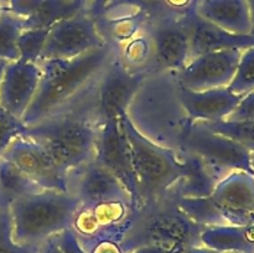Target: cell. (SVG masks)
<instances>
[{"instance_id": "6da1fadb", "label": "cell", "mask_w": 254, "mask_h": 253, "mask_svg": "<svg viewBox=\"0 0 254 253\" xmlns=\"http://www.w3.org/2000/svg\"><path fill=\"white\" fill-rule=\"evenodd\" d=\"M126 113L141 135L178 154L193 123L181 103L176 71L148 74Z\"/></svg>"}, {"instance_id": "7a4b0ae2", "label": "cell", "mask_w": 254, "mask_h": 253, "mask_svg": "<svg viewBox=\"0 0 254 253\" xmlns=\"http://www.w3.org/2000/svg\"><path fill=\"white\" fill-rule=\"evenodd\" d=\"M116 51L117 45L107 42L72 59L40 61L41 79L21 118L25 126H32L71 103L92 83Z\"/></svg>"}, {"instance_id": "3957f363", "label": "cell", "mask_w": 254, "mask_h": 253, "mask_svg": "<svg viewBox=\"0 0 254 253\" xmlns=\"http://www.w3.org/2000/svg\"><path fill=\"white\" fill-rule=\"evenodd\" d=\"M176 185V184H175ZM203 226L193 222L179 206V193L174 186L166 195L143 203L133 211L130 225L121 241L126 253L143 246H161L174 253H183L201 245Z\"/></svg>"}, {"instance_id": "277c9868", "label": "cell", "mask_w": 254, "mask_h": 253, "mask_svg": "<svg viewBox=\"0 0 254 253\" xmlns=\"http://www.w3.org/2000/svg\"><path fill=\"white\" fill-rule=\"evenodd\" d=\"M99 126L72 101L42 121L29 126L22 136L49 149L67 170L92 160Z\"/></svg>"}, {"instance_id": "5b68a950", "label": "cell", "mask_w": 254, "mask_h": 253, "mask_svg": "<svg viewBox=\"0 0 254 253\" xmlns=\"http://www.w3.org/2000/svg\"><path fill=\"white\" fill-rule=\"evenodd\" d=\"M79 201L69 192L42 190L10 206L12 240L20 245H44L72 228Z\"/></svg>"}, {"instance_id": "8992f818", "label": "cell", "mask_w": 254, "mask_h": 253, "mask_svg": "<svg viewBox=\"0 0 254 253\" xmlns=\"http://www.w3.org/2000/svg\"><path fill=\"white\" fill-rule=\"evenodd\" d=\"M119 124L130 151L141 205L166 195L181 178L178 153L141 135L126 112L119 116Z\"/></svg>"}, {"instance_id": "52a82bcc", "label": "cell", "mask_w": 254, "mask_h": 253, "mask_svg": "<svg viewBox=\"0 0 254 253\" xmlns=\"http://www.w3.org/2000/svg\"><path fill=\"white\" fill-rule=\"evenodd\" d=\"M146 76L144 72L130 71L122 61L117 47L108 63L73 102L94 124L101 126L127 112L131 98Z\"/></svg>"}, {"instance_id": "ba28073f", "label": "cell", "mask_w": 254, "mask_h": 253, "mask_svg": "<svg viewBox=\"0 0 254 253\" xmlns=\"http://www.w3.org/2000/svg\"><path fill=\"white\" fill-rule=\"evenodd\" d=\"M184 149L197 154L220 181L233 171H247L254 175L251 165L252 153L233 139L210 130L201 122L192 123Z\"/></svg>"}, {"instance_id": "9c48e42d", "label": "cell", "mask_w": 254, "mask_h": 253, "mask_svg": "<svg viewBox=\"0 0 254 253\" xmlns=\"http://www.w3.org/2000/svg\"><path fill=\"white\" fill-rule=\"evenodd\" d=\"M184 12L146 20L141 26L153 47L155 72L179 71L190 60V39Z\"/></svg>"}, {"instance_id": "30bf717a", "label": "cell", "mask_w": 254, "mask_h": 253, "mask_svg": "<svg viewBox=\"0 0 254 253\" xmlns=\"http://www.w3.org/2000/svg\"><path fill=\"white\" fill-rule=\"evenodd\" d=\"M106 44L96 20L86 11L79 12L50 27L40 61L72 59Z\"/></svg>"}, {"instance_id": "8fae6325", "label": "cell", "mask_w": 254, "mask_h": 253, "mask_svg": "<svg viewBox=\"0 0 254 253\" xmlns=\"http://www.w3.org/2000/svg\"><path fill=\"white\" fill-rule=\"evenodd\" d=\"M0 155L6 158L44 190L68 192V171L46 146L26 136L14 139Z\"/></svg>"}, {"instance_id": "7c38bea8", "label": "cell", "mask_w": 254, "mask_h": 253, "mask_svg": "<svg viewBox=\"0 0 254 253\" xmlns=\"http://www.w3.org/2000/svg\"><path fill=\"white\" fill-rule=\"evenodd\" d=\"M67 191L79 201L81 207L112 202L131 206L130 195L123 184L94 159L68 171Z\"/></svg>"}, {"instance_id": "4fadbf2b", "label": "cell", "mask_w": 254, "mask_h": 253, "mask_svg": "<svg viewBox=\"0 0 254 253\" xmlns=\"http://www.w3.org/2000/svg\"><path fill=\"white\" fill-rule=\"evenodd\" d=\"M93 159L123 184L130 195L133 211L138 210L141 206L138 181L119 118L106 122L99 126Z\"/></svg>"}, {"instance_id": "5bb4252c", "label": "cell", "mask_w": 254, "mask_h": 253, "mask_svg": "<svg viewBox=\"0 0 254 253\" xmlns=\"http://www.w3.org/2000/svg\"><path fill=\"white\" fill-rule=\"evenodd\" d=\"M241 52L242 50L230 49L193 57L176 71L179 83L190 91L228 87L237 69Z\"/></svg>"}, {"instance_id": "9a60e30c", "label": "cell", "mask_w": 254, "mask_h": 253, "mask_svg": "<svg viewBox=\"0 0 254 253\" xmlns=\"http://www.w3.org/2000/svg\"><path fill=\"white\" fill-rule=\"evenodd\" d=\"M226 225H254V175L233 171L216 185L210 196Z\"/></svg>"}, {"instance_id": "2e32d148", "label": "cell", "mask_w": 254, "mask_h": 253, "mask_svg": "<svg viewBox=\"0 0 254 253\" xmlns=\"http://www.w3.org/2000/svg\"><path fill=\"white\" fill-rule=\"evenodd\" d=\"M41 79L39 63L21 60L6 62L0 78V107L22 118Z\"/></svg>"}, {"instance_id": "e0dca14e", "label": "cell", "mask_w": 254, "mask_h": 253, "mask_svg": "<svg viewBox=\"0 0 254 253\" xmlns=\"http://www.w3.org/2000/svg\"><path fill=\"white\" fill-rule=\"evenodd\" d=\"M190 39V60L207 52L221 50H245L254 46V35H240L226 31L222 27L201 17L192 4L184 12ZM189 60V61H190Z\"/></svg>"}, {"instance_id": "ac0fdd59", "label": "cell", "mask_w": 254, "mask_h": 253, "mask_svg": "<svg viewBox=\"0 0 254 253\" xmlns=\"http://www.w3.org/2000/svg\"><path fill=\"white\" fill-rule=\"evenodd\" d=\"M180 99L193 122H217L230 117L242 96L233 93L228 87L190 91L180 86Z\"/></svg>"}, {"instance_id": "d6986e66", "label": "cell", "mask_w": 254, "mask_h": 253, "mask_svg": "<svg viewBox=\"0 0 254 253\" xmlns=\"http://www.w3.org/2000/svg\"><path fill=\"white\" fill-rule=\"evenodd\" d=\"M191 4L201 17L226 31L240 35L252 32L247 0H196Z\"/></svg>"}, {"instance_id": "ffe728a7", "label": "cell", "mask_w": 254, "mask_h": 253, "mask_svg": "<svg viewBox=\"0 0 254 253\" xmlns=\"http://www.w3.org/2000/svg\"><path fill=\"white\" fill-rule=\"evenodd\" d=\"M181 163V178L175 188L180 197L200 198L212 195L220 183L207 164L192 151L184 149L178 154Z\"/></svg>"}, {"instance_id": "44dd1931", "label": "cell", "mask_w": 254, "mask_h": 253, "mask_svg": "<svg viewBox=\"0 0 254 253\" xmlns=\"http://www.w3.org/2000/svg\"><path fill=\"white\" fill-rule=\"evenodd\" d=\"M200 240L202 246L221 253H254V225L206 226Z\"/></svg>"}, {"instance_id": "7402d4cb", "label": "cell", "mask_w": 254, "mask_h": 253, "mask_svg": "<svg viewBox=\"0 0 254 253\" xmlns=\"http://www.w3.org/2000/svg\"><path fill=\"white\" fill-rule=\"evenodd\" d=\"M15 164L0 155V212L9 211L15 201L42 191Z\"/></svg>"}, {"instance_id": "603a6c76", "label": "cell", "mask_w": 254, "mask_h": 253, "mask_svg": "<svg viewBox=\"0 0 254 253\" xmlns=\"http://www.w3.org/2000/svg\"><path fill=\"white\" fill-rule=\"evenodd\" d=\"M179 12L171 9L168 0H116L104 15L96 21L136 19L144 22L163 15Z\"/></svg>"}, {"instance_id": "cb8c5ba5", "label": "cell", "mask_w": 254, "mask_h": 253, "mask_svg": "<svg viewBox=\"0 0 254 253\" xmlns=\"http://www.w3.org/2000/svg\"><path fill=\"white\" fill-rule=\"evenodd\" d=\"M122 61L133 72H144L146 74L154 73L153 47L148 35L139 30L130 39L117 45Z\"/></svg>"}, {"instance_id": "d4e9b609", "label": "cell", "mask_w": 254, "mask_h": 253, "mask_svg": "<svg viewBox=\"0 0 254 253\" xmlns=\"http://www.w3.org/2000/svg\"><path fill=\"white\" fill-rule=\"evenodd\" d=\"M24 30V19L7 10L0 12V60L16 61L19 60L17 40Z\"/></svg>"}, {"instance_id": "484cf974", "label": "cell", "mask_w": 254, "mask_h": 253, "mask_svg": "<svg viewBox=\"0 0 254 253\" xmlns=\"http://www.w3.org/2000/svg\"><path fill=\"white\" fill-rule=\"evenodd\" d=\"M179 206L181 210L198 225L203 226H223L226 225L223 218L211 202L208 197L189 198L179 196Z\"/></svg>"}, {"instance_id": "4316f807", "label": "cell", "mask_w": 254, "mask_h": 253, "mask_svg": "<svg viewBox=\"0 0 254 253\" xmlns=\"http://www.w3.org/2000/svg\"><path fill=\"white\" fill-rule=\"evenodd\" d=\"M201 123L215 133L233 139L254 154V122L217 121L201 122Z\"/></svg>"}, {"instance_id": "83f0119b", "label": "cell", "mask_w": 254, "mask_h": 253, "mask_svg": "<svg viewBox=\"0 0 254 253\" xmlns=\"http://www.w3.org/2000/svg\"><path fill=\"white\" fill-rule=\"evenodd\" d=\"M228 88L242 97L254 91V46L242 50L237 69Z\"/></svg>"}, {"instance_id": "f1b7e54d", "label": "cell", "mask_w": 254, "mask_h": 253, "mask_svg": "<svg viewBox=\"0 0 254 253\" xmlns=\"http://www.w3.org/2000/svg\"><path fill=\"white\" fill-rule=\"evenodd\" d=\"M49 29H24L17 40L19 60L39 63Z\"/></svg>"}, {"instance_id": "f546056e", "label": "cell", "mask_w": 254, "mask_h": 253, "mask_svg": "<svg viewBox=\"0 0 254 253\" xmlns=\"http://www.w3.org/2000/svg\"><path fill=\"white\" fill-rule=\"evenodd\" d=\"M47 243V242H46ZM44 245H20L12 240V227L10 212L4 213L0 225V253H44Z\"/></svg>"}, {"instance_id": "4dcf8cb0", "label": "cell", "mask_w": 254, "mask_h": 253, "mask_svg": "<svg viewBox=\"0 0 254 253\" xmlns=\"http://www.w3.org/2000/svg\"><path fill=\"white\" fill-rule=\"evenodd\" d=\"M26 128L27 126L21 118L0 107V154L11 144L14 139L24 135Z\"/></svg>"}, {"instance_id": "1f68e13d", "label": "cell", "mask_w": 254, "mask_h": 253, "mask_svg": "<svg viewBox=\"0 0 254 253\" xmlns=\"http://www.w3.org/2000/svg\"><path fill=\"white\" fill-rule=\"evenodd\" d=\"M78 241L86 253H126L121 247L122 238L114 236H92Z\"/></svg>"}, {"instance_id": "d6a6232c", "label": "cell", "mask_w": 254, "mask_h": 253, "mask_svg": "<svg viewBox=\"0 0 254 253\" xmlns=\"http://www.w3.org/2000/svg\"><path fill=\"white\" fill-rule=\"evenodd\" d=\"M225 121L231 122H254V91L245 94L235 111Z\"/></svg>"}, {"instance_id": "836d02e7", "label": "cell", "mask_w": 254, "mask_h": 253, "mask_svg": "<svg viewBox=\"0 0 254 253\" xmlns=\"http://www.w3.org/2000/svg\"><path fill=\"white\" fill-rule=\"evenodd\" d=\"M55 238L62 253H86L72 228L62 231L61 233L55 236Z\"/></svg>"}, {"instance_id": "e575fe53", "label": "cell", "mask_w": 254, "mask_h": 253, "mask_svg": "<svg viewBox=\"0 0 254 253\" xmlns=\"http://www.w3.org/2000/svg\"><path fill=\"white\" fill-rule=\"evenodd\" d=\"M114 1L116 0H86V12L94 20H98Z\"/></svg>"}, {"instance_id": "d590c367", "label": "cell", "mask_w": 254, "mask_h": 253, "mask_svg": "<svg viewBox=\"0 0 254 253\" xmlns=\"http://www.w3.org/2000/svg\"><path fill=\"white\" fill-rule=\"evenodd\" d=\"M131 253H174L173 251L168 250L165 247H161V246H143V247H139L136 250H134Z\"/></svg>"}, {"instance_id": "8d00e7d4", "label": "cell", "mask_w": 254, "mask_h": 253, "mask_svg": "<svg viewBox=\"0 0 254 253\" xmlns=\"http://www.w3.org/2000/svg\"><path fill=\"white\" fill-rule=\"evenodd\" d=\"M183 253H221L218 251L211 250V248L205 247V246H197V247H190L184 251Z\"/></svg>"}, {"instance_id": "74e56055", "label": "cell", "mask_w": 254, "mask_h": 253, "mask_svg": "<svg viewBox=\"0 0 254 253\" xmlns=\"http://www.w3.org/2000/svg\"><path fill=\"white\" fill-rule=\"evenodd\" d=\"M45 253H62L56 243V238L52 237L47 241L46 247H45Z\"/></svg>"}, {"instance_id": "f35d334b", "label": "cell", "mask_w": 254, "mask_h": 253, "mask_svg": "<svg viewBox=\"0 0 254 253\" xmlns=\"http://www.w3.org/2000/svg\"><path fill=\"white\" fill-rule=\"evenodd\" d=\"M248 7H250V15H251V22H252V32L254 35V0H247Z\"/></svg>"}, {"instance_id": "ab89813d", "label": "cell", "mask_w": 254, "mask_h": 253, "mask_svg": "<svg viewBox=\"0 0 254 253\" xmlns=\"http://www.w3.org/2000/svg\"><path fill=\"white\" fill-rule=\"evenodd\" d=\"M5 64H6V61H2V60H0V78H1V74H2V69H4Z\"/></svg>"}, {"instance_id": "60d3db41", "label": "cell", "mask_w": 254, "mask_h": 253, "mask_svg": "<svg viewBox=\"0 0 254 253\" xmlns=\"http://www.w3.org/2000/svg\"><path fill=\"white\" fill-rule=\"evenodd\" d=\"M251 165H252V169L254 171V154H252V159H251Z\"/></svg>"}, {"instance_id": "b9f144b4", "label": "cell", "mask_w": 254, "mask_h": 253, "mask_svg": "<svg viewBox=\"0 0 254 253\" xmlns=\"http://www.w3.org/2000/svg\"><path fill=\"white\" fill-rule=\"evenodd\" d=\"M7 212V211H4V212H0V225H1V220H2V216H4V213Z\"/></svg>"}, {"instance_id": "7bdbcfd3", "label": "cell", "mask_w": 254, "mask_h": 253, "mask_svg": "<svg viewBox=\"0 0 254 253\" xmlns=\"http://www.w3.org/2000/svg\"><path fill=\"white\" fill-rule=\"evenodd\" d=\"M1 10H2V7H1V5H0V12H1Z\"/></svg>"}, {"instance_id": "ee69618b", "label": "cell", "mask_w": 254, "mask_h": 253, "mask_svg": "<svg viewBox=\"0 0 254 253\" xmlns=\"http://www.w3.org/2000/svg\"><path fill=\"white\" fill-rule=\"evenodd\" d=\"M230 253H238V252H230Z\"/></svg>"}, {"instance_id": "f6af8a7d", "label": "cell", "mask_w": 254, "mask_h": 253, "mask_svg": "<svg viewBox=\"0 0 254 253\" xmlns=\"http://www.w3.org/2000/svg\"><path fill=\"white\" fill-rule=\"evenodd\" d=\"M193 1H196V0H192V2H193Z\"/></svg>"}, {"instance_id": "bcb514c9", "label": "cell", "mask_w": 254, "mask_h": 253, "mask_svg": "<svg viewBox=\"0 0 254 253\" xmlns=\"http://www.w3.org/2000/svg\"><path fill=\"white\" fill-rule=\"evenodd\" d=\"M44 253H45V251H44Z\"/></svg>"}, {"instance_id": "7dc6e473", "label": "cell", "mask_w": 254, "mask_h": 253, "mask_svg": "<svg viewBox=\"0 0 254 253\" xmlns=\"http://www.w3.org/2000/svg\"><path fill=\"white\" fill-rule=\"evenodd\" d=\"M84 1H86V0H84Z\"/></svg>"}]
</instances>
